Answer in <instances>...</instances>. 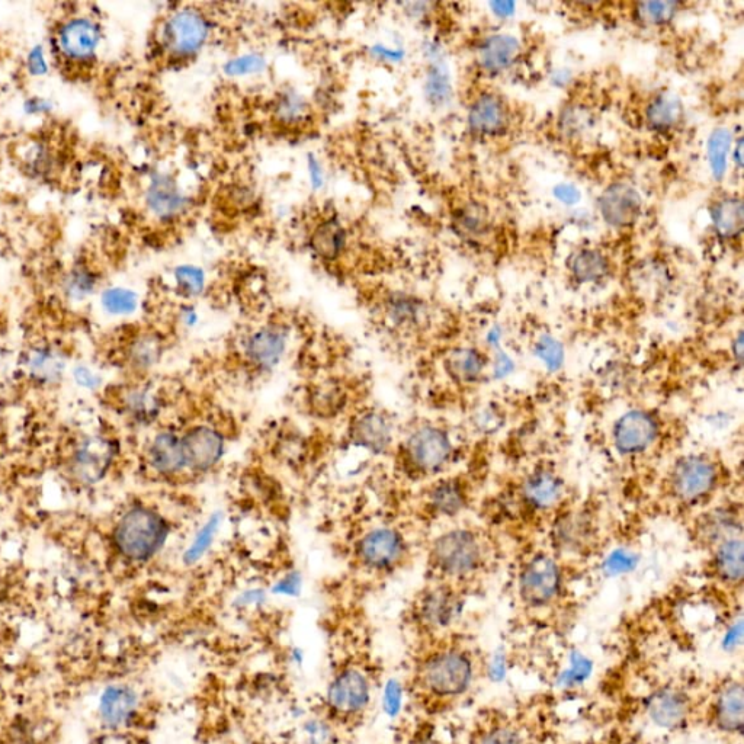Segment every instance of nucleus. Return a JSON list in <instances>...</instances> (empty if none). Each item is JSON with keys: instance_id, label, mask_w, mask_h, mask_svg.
<instances>
[{"instance_id": "nucleus-1", "label": "nucleus", "mask_w": 744, "mask_h": 744, "mask_svg": "<svg viewBox=\"0 0 744 744\" xmlns=\"http://www.w3.org/2000/svg\"><path fill=\"white\" fill-rule=\"evenodd\" d=\"M496 556L492 535L473 525L442 532L431 547L432 569L438 574L439 582L464 590L489 574Z\"/></svg>"}, {"instance_id": "nucleus-2", "label": "nucleus", "mask_w": 744, "mask_h": 744, "mask_svg": "<svg viewBox=\"0 0 744 744\" xmlns=\"http://www.w3.org/2000/svg\"><path fill=\"white\" fill-rule=\"evenodd\" d=\"M729 484V470L720 455L689 452L673 461L662 480V496L676 511L697 513L717 502Z\"/></svg>"}, {"instance_id": "nucleus-3", "label": "nucleus", "mask_w": 744, "mask_h": 744, "mask_svg": "<svg viewBox=\"0 0 744 744\" xmlns=\"http://www.w3.org/2000/svg\"><path fill=\"white\" fill-rule=\"evenodd\" d=\"M479 663L473 650L461 643H447L429 651L418 669L423 694L441 701L464 697L477 681Z\"/></svg>"}, {"instance_id": "nucleus-4", "label": "nucleus", "mask_w": 744, "mask_h": 744, "mask_svg": "<svg viewBox=\"0 0 744 744\" xmlns=\"http://www.w3.org/2000/svg\"><path fill=\"white\" fill-rule=\"evenodd\" d=\"M566 566L550 550L528 554L516 572L519 604L531 612H545L560 604L567 590Z\"/></svg>"}, {"instance_id": "nucleus-5", "label": "nucleus", "mask_w": 744, "mask_h": 744, "mask_svg": "<svg viewBox=\"0 0 744 744\" xmlns=\"http://www.w3.org/2000/svg\"><path fill=\"white\" fill-rule=\"evenodd\" d=\"M551 553L567 564L572 558H588L602 543V521L589 503L561 506L550 521Z\"/></svg>"}, {"instance_id": "nucleus-6", "label": "nucleus", "mask_w": 744, "mask_h": 744, "mask_svg": "<svg viewBox=\"0 0 744 744\" xmlns=\"http://www.w3.org/2000/svg\"><path fill=\"white\" fill-rule=\"evenodd\" d=\"M213 19L198 6L182 5L163 18L157 30L160 54L173 63L195 59L213 37Z\"/></svg>"}, {"instance_id": "nucleus-7", "label": "nucleus", "mask_w": 744, "mask_h": 744, "mask_svg": "<svg viewBox=\"0 0 744 744\" xmlns=\"http://www.w3.org/2000/svg\"><path fill=\"white\" fill-rule=\"evenodd\" d=\"M665 438V422L653 409L627 410L612 423L609 442L622 460H643L659 450Z\"/></svg>"}, {"instance_id": "nucleus-8", "label": "nucleus", "mask_w": 744, "mask_h": 744, "mask_svg": "<svg viewBox=\"0 0 744 744\" xmlns=\"http://www.w3.org/2000/svg\"><path fill=\"white\" fill-rule=\"evenodd\" d=\"M165 519L147 508H134L117 524L114 541L118 551L131 561H146L155 556L168 538Z\"/></svg>"}, {"instance_id": "nucleus-9", "label": "nucleus", "mask_w": 744, "mask_h": 744, "mask_svg": "<svg viewBox=\"0 0 744 744\" xmlns=\"http://www.w3.org/2000/svg\"><path fill=\"white\" fill-rule=\"evenodd\" d=\"M454 438L438 425H423L407 439L404 454L409 467L420 476H435L454 463Z\"/></svg>"}, {"instance_id": "nucleus-10", "label": "nucleus", "mask_w": 744, "mask_h": 744, "mask_svg": "<svg viewBox=\"0 0 744 744\" xmlns=\"http://www.w3.org/2000/svg\"><path fill=\"white\" fill-rule=\"evenodd\" d=\"M515 115L503 93L483 89L471 96L465 111L468 133L477 140H500L511 134Z\"/></svg>"}, {"instance_id": "nucleus-11", "label": "nucleus", "mask_w": 744, "mask_h": 744, "mask_svg": "<svg viewBox=\"0 0 744 744\" xmlns=\"http://www.w3.org/2000/svg\"><path fill=\"white\" fill-rule=\"evenodd\" d=\"M691 537L705 553L733 538L743 537L742 505L721 500L694 513Z\"/></svg>"}, {"instance_id": "nucleus-12", "label": "nucleus", "mask_w": 744, "mask_h": 744, "mask_svg": "<svg viewBox=\"0 0 744 744\" xmlns=\"http://www.w3.org/2000/svg\"><path fill=\"white\" fill-rule=\"evenodd\" d=\"M566 483L557 470L541 465L528 471L518 487L519 503L534 515H551L566 505Z\"/></svg>"}, {"instance_id": "nucleus-13", "label": "nucleus", "mask_w": 744, "mask_h": 744, "mask_svg": "<svg viewBox=\"0 0 744 744\" xmlns=\"http://www.w3.org/2000/svg\"><path fill=\"white\" fill-rule=\"evenodd\" d=\"M708 726L726 736H740L744 729V686L742 679H721L704 707Z\"/></svg>"}, {"instance_id": "nucleus-14", "label": "nucleus", "mask_w": 744, "mask_h": 744, "mask_svg": "<svg viewBox=\"0 0 744 744\" xmlns=\"http://www.w3.org/2000/svg\"><path fill=\"white\" fill-rule=\"evenodd\" d=\"M464 589L438 582L423 592L416 608L420 625L429 633H445L463 615Z\"/></svg>"}, {"instance_id": "nucleus-15", "label": "nucleus", "mask_w": 744, "mask_h": 744, "mask_svg": "<svg viewBox=\"0 0 744 744\" xmlns=\"http://www.w3.org/2000/svg\"><path fill=\"white\" fill-rule=\"evenodd\" d=\"M644 200L637 186L618 179L602 189L598 211L602 221L615 232H628L643 217Z\"/></svg>"}, {"instance_id": "nucleus-16", "label": "nucleus", "mask_w": 744, "mask_h": 744, "mask_svg": "<svg viewBox=\"0 0 744 744\" xmlns=\"http://www.w3.org/2000/svg\"><path fill=\"white\" fill-rule=\"evenodd\" d=\"M644 710L654 726L663 730L683 729L697 714V702L682 686H659L644 701Z\"/></svg>"}, {"instance_id": "nucleus-17", "label": "nucleus", "mask_w": 744, "mask_h": 744, "mask_svg": "<svg viewBox=\"0 0 744 744\" xmlns=\"http://www.w3.org/2000/svg\"><path fill=\"white\" fill-rule=\"evenodd\" d=\"M371 698L370 679L357 667H346L327 686V708L338 717H358L370 707Z\"/></svg>"}, {"instance_id": "nucleus-18", "label": "nucleus", "mask_w": 744, "mask_h": 744, "mask_svg": "<svg viewBox=\"0 0 744 744\" xmlns=\"http://www.w3.org/2000/svg\"><path fill=\"white\" fill-rule=\"evenodd\" d=\"M450 229L464 245L477 249L492 242L496 234V218L486 202L468 198L452 208Z\"/></svg>"}, {"instance_id": "nucleus-19", "label": "nucleus", "mask_w": 744, "mask_h": 744, "mask_svg": "<svg viewBox=\"0 0 744 744\" xmlns=\"http://www.w3.org/2000/svg\"><path fill=\"white\" fill-rule=\"evenodd\" d=\"M524 59V44L509 32L484 35L474 47V62L486 76H502L512 72Z\"/></svg>"}, {"instance_id": "nucleus-20", "label": "nucleus", "mask_w": 744, "mask_h": 744, "mask_svg": "<svg viewBox=\"0 0 744 744\" xmlns=\"http://www.w3.org/2000/svg\"><path fill=\"white\" fill-rule=\"evenodd\" d=\"M147 211L162 223L179 220L191 208V197L181 188L178 179L168 172L150 176L144 192Z\"/></svg>"}, {"instance_id": "nucleus-21", "label": "nucleus", "mask_w": 744, "mask_h": 744, "mask_svg": "<svg viewBox=\"0 0 744 744\" xmlns=\"http://www.w3.org/2000/svg\"><path fill=\"white\" fill-rule=\"evenodd\" d=\"M493 359L476 345H460L450 349L442 361L445 375L460 388L479 387L492 374Z\"/></svg>"}, {"instance_id": "nucleus-22", "label": "nucleus", "mask_w": 744, "mask_h": 744, "mask_svg": "<svg viewBox=\"0 0 744 744\" xmlns=\"http://www.w3.org/2000/svg\"><path fill=\"white\" fill-rule=\"evenodd\" d=\"M99 43L101 31L98 24L85 16L67 19L57 31V48L67 62L91 63L96 57Z\"/></svg>"}, {"instance_id": "nucleus-23", "label": "nucleus", "mask_w": 744, "mask_h": 744, "mask_svg": "<svg viewBox=\"0 0 744 744\" xmlns=\"http://www.w3.org/2000/svg\"><path fill=\"white\" fill-rule=\"evenodd\" d=\"M705 573L717 588L742 592L744 580L743 537L733 538L708 551Z\"/></svg>"}, {"instance_id": "nucleus-24", "label": "nucleus", "mask_w": 744, "mask_h": 744, "mask_svg": "<svg viewBox=\"0 0 744 744\" xmlns=\"http://www.w3.org/2000/svg\"><path fill=\"white\" fill-rule=\"evenodd\" d=\"M708 214L711 230L723 245L740 243L744 226L742 195L737 192H720L711 200Z\"/></svg>"}, {"instance_id": "nucleus-25", "label": "nucleus", "mask_w": 744, "mask_h": 744, "mask_svg": "<svg viewBox=\"0 0 744 744\" xmlns=\"http://www.w3.org/2000/svg\"><path fill=\"white\" fill-rule=\"evenodd\" d=\"M614 269L611 256L598 246H579L566 259L567 274L577 285L604 284L614 275Z\"/></svg>"}, {"instance_id": "nucleus-26", "label": "nucleus", "mask_w": 744, "mask_h": 744, "mask_svg": "<svg viewBox=\"0 0 744 744\" xmlns=\"http://www.w3.org/2000/svg\"><path fill=\"white\" fill-rule=\"evenodd\" d=\"M644 125L654 134L667 136L681 130L686 121V109L676 93H651L643 108Z\"/></svg>"}, {"instance_id": "nucleus-27", "label": "nucleus", "mask_w": 744, "mask_h": 744, "mask_svg": "<svg viewBox=\"0 0 744 744\" xmlns=\"http://www.w3.org/2000/svg\"><path fill=\"white\" fill-rule=\"evenodd\" d=\"M348 248L349 232L341 218L326 216L314 224L309 234V249L317 261L335 264Z\"/></svg>"}, {"instance_id": "nucleus-28", "label": "nucleus", "mask_w": 744, "mask_h": 744, "mask_svg": "<svg viewBox=\"0 0 744 744\" xmlns=\"http://www.w3.org/2000/svg\"><path fill=\"white\" fill-rule=\"evenodd\" d=\"M428 508L439 518H455L473 503V486L464 477L436 481L428 493Z\"/></svg>"}, {"instance_id": "nucleus-29", "label": "nucleus", "mask_w": 744, "mask_h": 744, "mask_svg": "<svg viewBox=\"0 0 744 744\" xmlns=\"http://www.w3.org/2000/svg\"><path fill=\"white\" fill-rule=\"evenodd\" d=\"M402 535L390 528L374 529L359 543V557L371 569H390L402 557Z\"/></svg>"}, {"instance_id": "nucleus-30", "label": "nucleus", "mask_w": 744, "mask_h": 744, "mask_svg": "<svg viewBox=\"0 0 744 744\" xmlns=\"http://www.w3.org/2000/svg\"><path fill=\"white\" fill-rule=\"evenodd\" d=\"M186 467L205 471L216 465L224 451L223 436L216 429L197 426L182 436Z\"/></svg>"}, {"instance_id": "nucleus-31", "label": "nucleus", "mask_w": 744, "mask_h": 744, "mask_svg": "<svg viewBox=\"0 0 744 744\" xmlns=\"http://www.w3.org/2000/svg\"><path fill=\"white\" fill-rule=\"evenodd\" d=\"M114 458V447L108 439H86L76 450L72 460V471L85 483H96L105 476Z\"/></svg>"}, {"instance_id": "nucleus-32", "label": "nucleus", "mask_w": 744, "mask_h": 744, "mask_svg": "<svg viewBox=\"0 0 744 744\" xmlns=\"http://www.w3.org/2000/svg\"><path fill=\"white\" fill-rule=\"evenodd\" d=\"M288 333L279 325H266L253 330L246 339L245 351L256 367H272L287 351Z\"/></svg>"}, {"instance_id": "nucleus-33", "label": "nucleus", "mask_w": 744, "mask_h": 744, "mask_svg": "<svg viewBox=\"0 0 744 744\" xmlns=\"http://www.w3.org/2000/svg\"><path fill=\"white\" fill-rule=\"evenodd\" d=\"M384 313L388 322L399 329H419L429 320L428 304L406 291H393L388 295Z\"/></svg>"}, {"instance_id": "nucleus-34", "label": "nucleus", "mask_w": 744, "mask_h": 744, "mask_svg": "<svg viewBox=\"0 0 744 744\" xmlns=\"http://www.w3.org/2000/svg\"><path fill=\"white\" fill-rule=\"evenodd\" d=\"M139 708V695L127 685L109 686L102 694L99 713L102 721L112 729L127 726Z\"/></svg>"}, {"instance_id": "nucleus-35", "label": "nucleus", "mask_w": 744, "mask_h": 744, "mask_svg": "<svg viewBox=\"0 0 744 744\" xmlns=\"http://www.w3.org/2000/svg\"><path fill=\"white\" fill-rule=\"evenodd\" d=\"M470 744H528L527 734L511 717L487 715L471 731Z\"/></svg>"}, {"instance_id": "nucleus-36", "label": "nucleus", "mask_w": 744, "mask_h": 744, "mask_svg": "<svg viewBox=\"0 0 744 744\" xmlns=\"http://www.w3.org/2000/svg\"><path fill=\"white\" fill-rule=\"evenodd\" d=\"M682 3L637 2L630 8V21L641 30H663L682 14Z\"/></svg>"}, {"instance_id": "nucleus-37", "label": "nucleus", "mask_w": 744, "mask_h": 744, "mask_svg": "<svg viewBox=\"0 0 744 744\" xmlns=\"http://www.w3.org/2000/svg\"><path fill=\"white\" fill-rule=\"evenodd\" d=\"M149 460L152 467L160 474H176L186 467L182 438L162 432L150 445Z\"/></svg>"}, {"instance_id": "nucleus-38", "label": "nucleus", "mask_w": 744, "mask_h": 744, "mask_svg": "<svg viewBox=\"0 0 744 744\" xmlns=\"http://www.w3.org/2000/svg\"><path fill=\"white\" fill-rule=\"evenodd\" d=\"M310 112L309 99L297 89H284L272 102V117L282 127H301L309 121Z\"/></svg>"}, {"instance_id": "nucleus-39", "label": "nucleus", "mask_w": 744, "mask_h": 744, "mask_svg": "<svg viewBox=\"0 0 744 744\" xmlns=\"http://www.w3.org/2000/svg\"><path fill=\"white\" fill-rule=\"evenodd\" d=\"M593 121H595V114L589 105L582 104V102H570L558 111L557 136L566 141L582 139L593 127Z\"/></svg>"}, {"instance_id": "nucleus-40", "label": "nucleus", "mask_w": 744, "mask_h": 744, "mask_svg": "<svg viewBox=\"0 0 744 744\" xmlns=\"http://www.w3.org/2000/svg\"><path fill=\"white\" fill-rule=\"evenodd\" d=\"M733 131L727 127L714 128L713 133L708 137L707 155L710 163L711 173L717 182H723L726 178L727 169H729V157L731 147H733Z\"/></svg>"}, {"instance_id": "nucleus-41", "label": "nucleus", "mask_w": 744, "mask_h": 744, "mask_svg": "<svg viewBox=\"0 0 744 744\" xmlns=\"http://www.w3.org/2000/svg\"><path fill=\"white\" fill-rule=\"evenodd\" d=\"M354 438L362 447L381 450V448H386L390 442V425L383 416L370 413L358 420L355 425Z\"/></svg>"}, {"instance_id": "nucleus-42", "label": "nucleus", "mask_w": 744, "mask_h": 744, "mask_svg": "<svg viewBox=\"0 0 744 744\" xmlns=\"http://www.w3.org/2000/svg\"><path fill=\"white\" fill-rule=\"evenodd\" d=\"M173 285L182 297L197 298L207 288V272L198 265L182 264L172 272Z\"/></svg>"}, {"instance_id": "nucleus-43", "label": "nucleus", "mask_w": 744, "mask_h": 744, "mask_svg": "<svg viewBox=\"0 0 744 744\" xmlns=\"http://www.w3.org/2000/svg\"><path fill=\"white\" fill-rule=\"evenodd\" d=\"M221 70L229 79L253 78L268 70V60L264 54L249 51L227 60Z\"/></svg>"}, {"instance_id": "nucleus-44", "label": "nucleus", "mask_w": 744, "mask_h": 744, "mask_svg": "<svg viewBox=\"0 0 744 744\" xmlns=\"http://www.w3.org/2000/svg\"><path fill=\"white\" fill-rule=\"evenodd\" d=\"M425 93L428 96V101L435 107L444 105L451 95L447 69L434 57H432V63L429 66L428 75H426Z\"/></svg>"}, {"instance_id": "nucleus-45", "label": "nucleus", "mask_w": 744, "mask_h": 744, "mask_svg": "<svg viewBox=\"0 0 744 744\" xmlns=\"http://www.w3.org/2000/svg\"><path fill=\"white\" fill-rule=\"evenodd\" d=\"M102 306L111 314L127 316L134 313L139 306V297L134 291L125 288H109L102 295Z\"/></svg>"}, {"instance_id": "nucleus-46", "label": "nucleus", "mask_w": 744, "mask_h": 744, "mask_svg": "<svg viewBox=\"0 0 744 744\" xmlns=\"http://www.w3.org/2000/svg\"><path fill=\"white\" fill-rule=\"evenodd\" d=\"M63 368V361H60L56 354L47 351L35 355L31 361L32 375L44 383L57 380L62 375Z\"/></svg>"}, {"instance_id": "nucleus-47", "label": "nucleus", "mask_w": 744, "mask_h": 744, "mask_svg": "<svg viewBox=\"0 0 744 744\" xmlns=\"http://www.w3.org/2000/svg\"><path fill=\"white\" fill-rule=\"evenodd\" d=\"M162 345L155 335H144L137 339L131 351V357L140 367H150L160 357Z\"/></svg>"}, {"instance_id": "nucleus-48", "label": "nucleus", "mask_w": 744, "mask_h": 744, "mask_svg": "<svg viewBox=\"0 0 744 744\" xmlns=\"http://www.w3.org/2000/svg\"><path fill=\"white\" fill-rule=\"evenodd\" d=\"M217 528L218 519L216 518L211 519V521H208L207 524L201 528V531L198 532L197 537H195L194 543H192L191 547L186 551V564L195 563V561L200 560V558L207 553L208 548L213 544L214 537H216Z\"/></svg>"}, {"instance_id": "nucleus-49", "label": "nucleus", "mask_w": 744, "mask_h": 744, "mask_svg": "<svg viewBox=\"0 0 744 744\" xmlns=\"http://www.w3.org/2000/svg\"><path fill=\"white\" fill-rule=\"evenodd\" d=\"M535 354L544 362L545 367L550 370H558L563 364L564 352L560 342L553 336L543 335L535 343Z\"/></svg>"}, {"instance_id": "nucleus-50", "label": "nucleus", "mask_w": 744, "mask_h": 744, "mask_svg": "<svg viewBox=\"0 0 744 744\" xmlns=\"http://www.w3.org/2000/svg\"><path fill=\"white\" fill-rule=\"evenodd\" d=\"M368 54L375 62L383 64H399L406 57V51L399 46H388L384 43H374L368 47Z\"/></svg>"}, {"instance_id": "nucleus-51", "label": "nucleus", "mask_w": 744, "mask_h": 744, "mask_svg": "<svg viewBox=\"0 0 744 744\" xmlns=\"http://www.w3.org/2000/svg\"><path fill=\"white\" fill-rule=\"evenodd\" d=\"M403 705V688L402 685H400L399 682L394 681V679H391V681H388L386 683V688H384L383 692V710L384 713L388 715V717H396V715H399L400 710H402Z\"/></svg>"}, {"instance_id": "nucleus-52", "label": "nucleus", "mask_w": 744, "mask_h": 744, "mask_svg": "<svg viewBox=\"0 0 744 744\" xmlns=\"http://www.w3.org/2000/svg\"><path fill=\"white\" fill-rule=\"evenodd\" d=\"M307 176H309V182L313 191H322L326 185V169L323 166L322 160L319 159L314 153H310L307 156L306 162Z\"/></svg>"}, {"instance_id": "nucleus-53", "label": "nucleus", "mask_w": 744, "mask_h": 744, "mask_svg": "<svg viewBox=\"0 0 744 744\" xmlns=\"http://www.w3.org/2000/svg\"><path fill=\"white\" fill-rule=\"evenodd\" d=\"M309 744H327L330 740V730L325 723L311 720L304 727Z\"/></svg>"}, {"instance_id": "nucleus-54", "label": "nucleus", "mask_w": 744, "mask_h": 744, "mask_svg": "<svg viewBox=\"0 0 744 744\" xmlns=\"http://www.w3.org/2000/svg\"><path fill=\"white\" fill-rule=\"evenodd\" d=\"M128 403H130L131 410H133L134 415H149V413L153 412V400L152 397L147 396L146 393H134L131 394L130 399H128Z\"/></svg>"}, {"instance_id": "nucleus-55", "label": "nucleus", "mask_w": 744, "mask_h": 744, "mask_svg": "<svg viewBox=\"0 0 744 744\" xmlns=\"http://www.w3.org/2000/svg\"><path fill=\"white\" fill-rule=\"evenodd\" d=\"M300 586V577H298L297 574H290V576L285 577V579H282L281 582L278 583L275 592H277L278 595L294 596L297 595Z\"/></svg>"}, {"instance_id": "nucleus-56", "label": "nucleus", "mask_w": 744, "mask_h": 744, "mask_svg": "<svg viewBox=\"0 0 744 744\" xmlns=\"http://www.w3.org/2000/svg\"><path fill=\"white\" fill-rule=\"evenodd\" d=\"M75 378L80 386L83 387L95 388L98 387L99 384V378L96 377L91 370H88V368L85 367L76 368Z\"/></svg>"}, {"instance_id": "nucleus-57", "label": "nucleus", "mask_w": 744, "mask_h": 744, "mask_svg": "<svg viewBox=\"0 0 744 744\" xmlns=\"http://www.w3.org/2000/svg\"><path fill=\"white\" fill-rule=\"evenodd\" d=\"M742 136L736 137L733 141V147H731V162H733L734 168L737 171H742L743 168V141Z\"/></svg>"}, {"instance_id": "nucleus-58", "label": "nucleus", "mask_w": 744, "mask_h": 744, "mask_svg": "<svg viewBox=\"0 0 744 744\" xmlns=\"http://www.w3.org/2000/svg\"><path fill=\"white\" fill-rule=\"evenodd\" d=\"M30 69L35 73V75L46 72V63H44V56L43 53H41L40 48L32 51L30 56Z\"/></svg>"}]
</instances>
